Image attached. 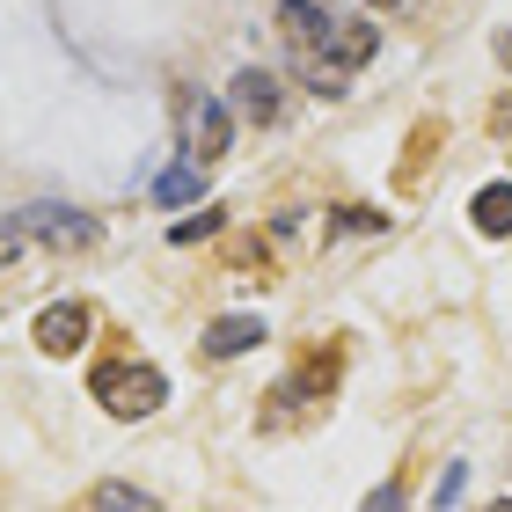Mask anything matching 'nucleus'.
Listing matches in <instances>:
<instances>
[{
	"instance_id": "nucleus-1",
	"label": "nucleus",
	"mask_w": 512,
	"mask_h": 512,
	"mask_svg": "<svg viewBox=\"0 0 512 512\" xmlns=\"http://www.w3.org/2000/svg\"><path fill=\"white\" fill-rule=\"evenodd\" d=\"M96 395H103L110 417H147V410L169 403V374L147 359H110V366H96Z\"/></svg>"
},
{
	"instance_id": "nucleus-2",
	"label": "nucleus",
	"mask_w": 512,
	"mask_h": 512,
	"mask_svg": "<svg viewBox=\"0 0 512 512\" xmlns=\"http://www.w3.org/2000/svg\"><path fill=\"white\" fill-rule=\"evenodd\" d=\"M183 125H191V161H220L227 139H235V103L191 96V103H183Z\"/></svg>"
},
{
	"instance_id": "nucleus-3",
	"label": "nucleus",
	"mask_w": 512,
	"mask_h": 512,
	"mask_svg": "<svg viewBox=\"0 0 512 512\" xmlns=\"http://www.w3.org/2000/svg\"><path fill=\"white\" fill-rule=\"evenodd\" d=\"M22 227H30L37 242H52V249H88L96 242V220H88L81 205H30Z\"/></svg>"
},
{
	"instance_id": "nucleus-4",
	"label": "nucleus",
	"mask_w": 512,
	"mask_h": 512,
	"mask_svg": "<svg viewBox=\"0 0 512 512\" xmlns=\"http://www.w3.org/2000/svg\"><path fill=\"white\" fill-rule=\"evenodd\" d=\"M88 330H96V315H88L81 300H52V308L37 315V344H44V352H52V359L81 352V344H88Z\"/></svg>"
},
{
	"instance_id": "nucleus-5",
	"label": "nucleus",
	"mask_w": 512,
	"mask_h": 512,
	"mask_svg": "<svg viewBox=\"0 0 512 512\" xmlns=\"http://www.w3.org/2000/svg\"><path fill=\"white\" fill-rule=\"evenodd\" d=\"M278 30H286V44H293L300 66H315L322 44H330V15H322L315 0H286V8H278Z\"/></svg>"
},
{
	"instance_id": "nucleus-6",
	"label": "nucleus",
	"mask_w": 512,
	"mask_h": 512,
	"mask_svg": "<svg viewBox=\"0 0 512 512\" xmlns=\"http://www.w3.org/2000/svg\"><path fill=\"white\" fill-rule=\"evenodd\" d=\"M227 103H235L242 118L271 125V118H278V81L264 74V66H242V74H235V88H227Z\"/></svg>"
},
{
	"instance_id": "nucleus-7",
	"label": "nucleus",
	"mask_w": 512,
	"mask_h": 512,
	"mask_svg": "<svg viewBox=\"0 0 512 512\" xmlns=\"http://www.w3.org/2000/svg\"><path fill=\"white\" fill-rule=\"evenodd\" d=\"M256 344H264V322L256 315H220L213 330H205V359H242Z\"/></svg>"
},
{
	"instance_id": "nucleus-8",
	"label": "nucleus",
	"mask_w": 512,
	"mask_h": 512,
	"mask_svg": "<svg viewBox=\"0 0 512 512\" xmlns=\"http://www.w3.org/2000/svg\"><path fill=\"white\" fill-rule=\"evenodd\" d=\"M469 220H476V235L505 242L512 235V183H483V191L469 198Z\"/></svg>"
},
{
	"instance_id": "nucleus-9",
	"label": "nucleus",
	"mask_w": 512,
	"mask_h": 512,
	"mask_svg": "<svg viewBox=\"0 0 512 512\" xmlns=\"http://www.w3.org/2000/svg\"><path fill=\"white\" fill-rule=\"evenodd\" d=\"M198 191H205V161H191V154H183L176 169L154 183V205H169V213H176V205H191Z\"/></svg>"
},
{
	"instance_id": "nucleus-10",
	"label": "nucleus",
	"mask_w": 512,
	"mask_h": 512,
	"mask_svg": "<svg viewBox=\"0 0 512 512\" xmlns=\"http://www.w3.org/2000/svg\"><path fill=\"white\" fill-rule=\"evenodd\" d=\"M220 227V205H198V213H183L176 227H169V242H205Z\"/></svg>"
},
{
	"instance_id": "nucleus-11",
	"label": "nucleus",
	"mask_w": 512,
	"mask_h": 512,
	"mask_svg": "<svg viewBox=\"0 0 512 512\" xmlns=\"http://www.w3.org/2000/svg\"><path fill=\"white\" fill-rule=\"evenodd\" d=\"M88 505H154V498L132 491V483H96V491H88Z\"/></svg>"
},
{
	"instance_id": "nucleus-12",
	"label": "nucleus",
	"mask_w": 512,
	"mask_h": 512,
	"mask_svg": "<svg viewBox=\"0 0 512 512\" xmlns=\"http://www.w3.org/2000/svg\"><path fill=\"white\" fill-rule=\"evenodd\" d=\"M22 242H30V227H22V220H8V213H0V271H8V264H15V256H22Z\"/></svg>"
},
{
	"instance_id": "nucleus-13",
	"label": "nucleus",
	"mask_w": 512,
	"mask_h": 512,
	"mask_svg": "<svg viewBox=\"0 0 512 512\" xmlns=\"http://www.w3.org/2000/svg\"><path fill=\"white\" fill-rule=\"evenodd\" d=\"M337 227H344V235H381V213H374V205H352V213H337Z\"/></svg>"
},
{
	"instance_id": "nucleus-14",
	"label": "nucleus",
	"mask_w": 512,
	"mask_h": 512,
	"mask_svg": "<svg viewBox=\"0 0 512 512\" xmlns=\"http://www.w3.org/2000/svg\"><path fill=\"white\" fill-rule=\"evenodd\" d=\"M491 125H498V132H512V96L498 103V118H491Z\"/></svg>"
},
{
	"instance_id": "nucleus-15",
	"label": "nucleus",
	"mask_w": 512,
	"mask_h": 512,
	"mask_svg": "<svg viewBox=\"0 0 512 512\" xmlns=\"http://www.w3.org/2000/svg\"><path fill=\"white\" fill-rule=\"evenodd\" d=\"M498 52H505V66H512V30H505V37H498Z\"/></svg>"
},
{
	"instance_id": "nucleus-16",
	"label": "nucleus",
	"mask_w": 512,
	"mask_h": 512,
	"mask_svg": "<svg viewBox=\"0 0 512 512\" xmlns=\"http://www.w3.org/2000/svg\"><path fill=\"white\" fill-rule=\"evenodd\" d=\"M374 8H410V0H374Z\"/></svg>"
}]
</instances>
